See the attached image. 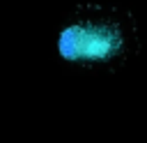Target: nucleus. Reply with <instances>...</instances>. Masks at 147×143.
<instances>
[{
  "instance_id": "1",
  "label": "nucleus",
  "mask_w": 147,
  "mask_h": 143,
  "mask_svg": "<svg viewBox=\"0 0 147 143\" xmlns=\"http://www.w3.org/2000/svg\"><path fill=\"white\" fill-rule=\"evenodd\" d=\"M57 48L67 60H108L119 53L122 35L110 23H78L62 30Z\"/></svg>"
}]
</instances>
